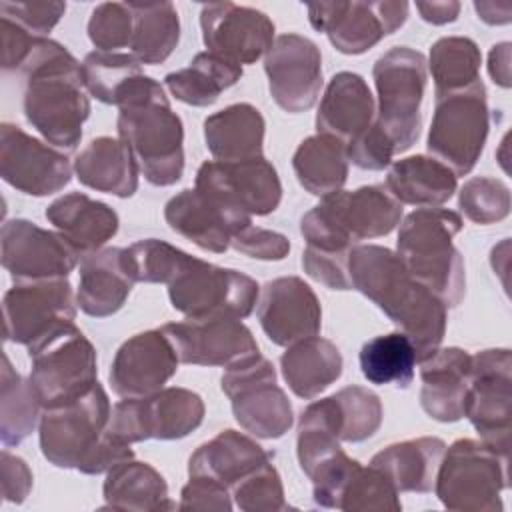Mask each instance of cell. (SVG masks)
Listing matches in <instances>:
<instances>
[{
    "mask_svg": "<svg viewBox=\"0 0 512 512\" xmlns=\"http://www.w3.org/2000/svg\"><path fill=\"white\" fill-rule=\"evenodd\" d=\"M200 30L208 52L238 66L254 64L266 56L276 32L268 14L234 2L204 4Z\"/></svg>",
    "mask_w": 512,
    "mask_h": 512,
    "instance_id": "21",
    "label": "cell"
},
{
    "mask_svg": "<svg viewBox=\"0 0 512 512\" xmlns=\"http://www.w3.org/2000/svg\"><path fill=\"white\" fill-rule=\"evenodd\" d=\"M332 396L340 410L342 442H364L378 432L384 416L378 394L364 386H344Z\"/></svg>",
    "mask_w": 512,
    "mask_h": 512,
    "instance_id": "47",
    "label": "cell"
},
{
    "mask_svg": "<svg viewBox=\"0 0 512 512\" xmlns=\"http://www.w3.org/2000/svg\"><path fill=\"white\" fill-rule=\"evenodd\" d=\"M362 376L370 384H392L396 388H408L416 372V348L406 334L390 332L370 338L362 344L360 354Z\"/></svg>",
    "mask_w": 512,
    "mask_h": 512,
    "instance_id": "41",
    "label": "cell"
},
{
    "mask_svg": "<svg viewBox=\"0 0 512 512\" xmlns=\"http://www.w3.org/2000/svg\"><path fill=\"white\" fill-rule=\"evenodd\" d=\"M66 2L46 0V2H0V16L18 22L34 36L48 34L64 16Z\"/></svg>",
    "mask_w": 512,
    "mask_h": 512,
    "instance_id": "52",
    "label": "cell"
},
{
    "mask_svg": "<svg viewBox=\"0 0 512 512\" xmlns=\"http://www.w3.org/2000/svg\"><path fill=\"white\" fill-rule=\"evenodd\" d=\"M42 404L36 398L30 380H24L8 354H2L0 370V440L4 448L22 444L40 422Z\"/></svg>",
    "mask_w": 512,
    "mask_h": 512,
    "instance_id": "42",
    "label": "cell"
},
{
    "mask_svg": "<svg viewBox=\"0 0 512 512\" xmlns=\"http://www.w3.org/2000/svg\"><path fill=\"white\" fill-rule=\"evenodd\" d=\"M74 174L86 188L130 198L138 190L140 168L122 138L98 136L76 154Z\"/></svg>",
    "mask_w": 512,
    "mask_h": 512,
    "instance_id": "30",
    "label": "cell"
},
{
    "mask_svg": "<svg viewBox=\"0 0 512 512\" xmlns=\"http://www.w3.org/2000/svg\"><path fill=\"white\" fill-rule=\"evenodd\" d=\"M378 94L376 124L394 144V152H406L420 136V104L428 80L426 56L410 46H394L372 66Z\"/></svg>",
    "mask_w": 512,
    "mask_h": 512,
    "instance_id": "8",
    "label": "cell"
},
{
    "mask_svg": "<svg viewBox=\"0 0 512 512\" xmlns=\"http://www.w3.org/2000/svg\"><path fill=\"white\" fill-rule=\"evenodd\" d=\"M258 322L272 344L290 346L320 332L322 306L302 278L280 276L262 286Z\"/></svg>",
    "mask_w": 512,
    "mask_h": 512,
    "instance_id": "24",
    "label": "cell"
},
{
    "mask_svg": "<svg viewBox=\"0 0 512 512\" xmlns=\"http://www.w3.org/2000/svg\"><path fill=\"white\" fill-rule=\"evenodd\" d=\"M510 458L482 440L458 438L440 460L434 492L448 510L500 512Z\"/></svg>",
    "mask_w": 512,
    "mask_h": 512,
    "instance_id": "7",
    "label": "cell"
},
{
    "mask_svg": "<svg viewBox=\"0 0 512 512\" xmlns=\"http://www.w3.org/2000/svg\"><path fill=\"white\" fill-rule=\"evenodd\" d=\"M0 470H2V498L12 504H22L32 490V482H34L32 470L20 456L10 454L8 448L2 450Z\"/></svg>",
    "mask_w": 512,
    "mask_h": 512,
    "instance_id": "57",
    "label": "cell"
},
{
    "mask_svg": "<svg viewBox=\"0 0 512 512\" xmlns=\"http://www.w3.org/2000/svg\"><path fill=\"white\" fill-rule=\"evenodd\" d=\"M24 72V116L32 128L62 152L76 150L90 116L82 62L56 40L38 36Z\"/></svg>",
    "mask_w": 512,
    "mask_h": 512,
    "instance_id": "2",
    "label": "cell"
},
{
    "mask_svg": "<svg viewBox=\"0 0 512 512\" xmlns=\"http://www.w3.org/2000/svg\"><path fill=\"white\" fill-rule=\"evenodd\" d=\"M234 506L230 490L210 478L204 476H188V482L184 484L180 492V504L182 510H222L230 512Z\"/></svg>",
    "mask_w": 512,
    "mask_h": 512,
    "instance_id": "55",
    "label": "cell"
},
{
    "mask_svg": "<svg viewBox=\"0 0 512 512\" xmlns=\"http://www.w3.org/2000/svg\"><path fill=\"white\" fill-rule=\"evenodd\" d=\"M464 416L482 442L510 458L512 354L508 348H488L472 356Z\"/></svg>",
    "mask_w": 512,
    "mask_h": 512,
    "instance_id": "14",
    "label": "cell"
},
{
    "mask_svg": "<svg viewBox=\"0 0 512 512\" xmlns=\"http://www.w3.org/2000/svg\"><path fill=\"white\" fill-rule=\"evenodd\" d=\"M194 188L248 216L272 214L282 200L280 176L264 154L236 162L208 160L200 164Z\"/></svg>",
    "mask_w": 512,
    "mask_h": 512,
    "instance_id": "18",
    "label": "cell"
},
{
    "mask_svg": "<svg viewBox=\"0 0 512 512\" xmlns=\"http://www.w3.org/2000/svg\"><path fill=\"white\" fill-rule=\"evenodd\" d=\"M240 428L264 440L282 438L294 412L286 392L276 384V370L262 354L226 368L220 380Z\"/></svg>",
    "mask_w": 512,
    "mask_h": 512,
    "instance_id": "12",
    "label": "cell"
},
{
    "mask_svg": "<svg viewBox=\"0 0 512 512\" xmlns=\"http://www.w3.org/2000/svg\"><path fill=\"white\" fill-rule=\"evenodd\" d=\"M384 186L400 204L434 208L454 196L458 176L434 156L414 154L390 166Z\"/></svg>",
    "mask_w": 512,
    "mask_h": 512,
    "instance_id": "33",
    "label": "cell"
},
{
    "mask_svg": "<svg viewBox=\"0 0 512 512\" xmlns=\"http://www.w3.org/2000/svg\"><path fill=\"white\" fill-rule=\"evenodd\" d=\"M510 42H498L490 48L488 54V74L494 80V84L502 88H510Z\"/></svg>",
    "mask_w": 512,
    "mask_h": 512,
    "instance_id": "58",
    "label": "cell"
},
{
    "mask_svg": "<svg viewBox=\"0 0 512 512\" xmlns=\"http://www.w3.org/2000/svg\"><path fill=\"white\" fill-rule=\"evenodd\" d=\"M510 188L492 176H474L458 192V206L464 216L480 226L504 220L510 214Z\"/></svg>",
    "mask_w": 512,
    "mask_h": 512,
    "instance_id": "48",
    "label": "cell"
},
{
    "mask_svg": "<svg viewBox=\"0 0 512 512\" xmlns=\"http://www.w3.org/2000/svg\"><path fill=\"white\" fill-rule=\"evenodd\" d=\"M340 434V410L334 396L314 400L302 410L298 420L296 456L302 472L308 478L322 462L342 450Z\"/></svg>",
    "mask_w": 512,
    "mask_h": 512,
    "instance_id": "40",
    "label": "cell"
},
{
    "mask_svg": "<svg viewBox=\"0 0 512 512\" xmlns=\"http://www.w3.org/2000/svg\"><path fill=\"white\" fill-rule=\"evenodd\" d=\"M132 286L134 280L124 266V248H100L80 262L76 304L92 318H106L124 306Z\"/></svg>",
    "mask_w": 512,
    "mask_h": 512,
    "instance_id": "28",
    "label": "cell"
},
{
    "mask_svg": "<svg viewBox=\"0 0 512 512\" xmlns=\"http://www.w3.org/2000/svg\"><path fill=\"white\" fill-rule=\"evenodd\" d=\"M258 282L234 268H222L202 258L168 284V298L174 310L188 320L236 318L244 320L258 304Z\"/></svg>",
    "mask_w": 512,
    "mask_h": 512,
    "instance_id": "11",
    "label": "cell"
},
{
    "mask_svg": "<svg viewBox=\"0 0 512 512\" xmlns=\"http://www.w3.org/2000/svg\"><path fill=\"white\" fill-rule=\"evenodd\" d=\"M334 510L344 512H398L402 510L400 492L394 488L390 478L378 470L376 466L368 464L362 466L360 462L350 472L346 482L342 484Z\"/></svg>",
    "mask_w": 512,
    "mask_h": 512,
    "instance_id": "46",
    "label": "cell"
},
{
    "mask_svg": "<svg viewBox=\"0 0 512 512\" xmlns=\"http://www.w3.org/2000/svg\"><path fill=\"white\" fill-rule=\"evenodd\" d=\"M140 76L142 64L132 54L94 50L82 60L84 86L104 104L118 106Z\"/></svg>",
    "mask_w": 512,
    "mask_h": 512,
    "instance_id": "44",
    "label": "cell"
},
{
    "mask_svg": "<svg viewBox=\"0 0 512 512\" xmlns=\"http://www.w3.org/2000/svg\"><path fill=\"white\" fill-rule=\"evenodd\" d=\"M132 30L134 16L128 2H102L92 10L88 20V38L104 52L130 48Z\"/></svg>",
    "mask_w": 512,
    "mask_h": 512,
    "instance_id": "50",
    "label": "cell"
},
{
    "mask_svg": "<svg viewBox=\"0 0 512 512\" xmlns=\"http://www.w3.org/2000/svg\"><path fill=\"white\" fill-rule=\"evenodd\" d=\"M2 36V70H22L28 56L32 54L38 36L30 34L18 22L2 16L0 18Z\"/></svg>",
    "mask_w": 512,
    "mask_h": 512,
    "instance_id": "56",
    "label": "cell"
},
{
    "mask_svg": "<svg viewBox=\"0 0 512 512\" xmlns=\"http://www.w3.org/2000/svg\"><path fill=\"white\" fill-rule=\"evenodd\" d=\"M242 78V66L212 52H198L182 70L166 74L168 92L188 106H212L224 90Z\"/></svg>",
    "mask_w": 512,
    "mask_h": 512,
    "instance_id": "38",
    "label": "cell"
},
{
    "mask_svg": "<svg viewBox=\"0 0 512 512\" xmlns=\"http://www.w3.org/2000/svg\"><path fill=\"white\" fill-rule=\"evenodd\" d=\"M44 216L82 258L100 250L118 232L120 224L114 208L82 192L56 198L48 204Z\"/></svg>",
    "mask_w": 512,
    "mask_h": 512,
    "instance_id": "29",
    "label": "cell"
},
{
    "mask_svg": "<svg viewBox=\"0 0 512 512\" xmlns=\"http://www.w3.org/2000/svg\"><path fill=\"white\" fill-rule=\"evenodd\" d=\"M178 354L162 328L138 332L124 340L110 364V386L120 398L154 394L178 370Z\"/></svg>",
    "mask_w": 512,
    "mask_h": 512,
    "instance_id": "23",
    "label": "cell"
},
{
    "mask_svg": "<svg viewBox=\"0 0 512 512\" xmlns=\"http://www.w3.org/2000/svg\"><path fill=\"white\" fill-rule=\"evenodd\" d=\"M444 450L446 442L442 438L420 436L382 448L372 456L370 464L382 470L398 492L426 494L434 490Z\"/></svg>",
    "mask_w": 512,
    "mask_h": 512,
    "instance_id": "34",
    "label": "cell"
},
{
    "mask_svg": "<svg viewBox=\"0 0 512 512\" xmlns=\"http://www.w3.org/2000/svg\"><path fill=\"white\" fill-rule=\"evenodd\" d=\"M394 154V144L376 124V120L370 128H366L360 136L346 144L348 162L362 170H384L386 166H390Z\"/></svg>",
    "mask_w": 512,
    "mask_h": 512,
    "instance_id": "53",
    "label": "cell"
},
{
    "mask_svg": "<svg viewBox=\"0 0 512 512\" xmlns=\"http://www.w3.org/2000/svg\"><path fill=\"white\" fill-rule=\"evenodd\" d=\"M348 260L350 252L320 250L314 246H306L302 252L304 272L330 290H352Z\"/></svg>",
    "mask_w": 512,
    "mask_h": 512,
    "instance_id": "51",
    "label": "cell"
},
{
    "mask_svg": "<svg viewBox=\"0 0 512 512\" xmlns=\"http://www.w3.org/2000/svg\"><path fill=\"white\" fill-rule=\"evenodd\" d=\"M474 10L478 18L486 24H508L510 22V4H494V2H474Z\"/></svg>",
    "mask_w": 512,
    "mask_h": 512,
    "instance_id": "60",
    "label": "cell"
},
{
    "mask_svg": "<svg viewBox=\"0 0 512 512\" xmlns=\"http://www.w3.org/2000/svg\"><path fill=\"white\" fill-rule=\"evenodd\" d=\"M310 26L324 32L342 54H364L384 36L394 34L408 20L410 4L404 0L378 2H310L306 4Z\"/></svg>",
    "mask_w": 512,
    "mask_h": 512,
    "instance_id": "15",
    "label": "cell"
},
{
    "mask_svg": "<svg viewBox=\"0 0 512 512\" xmlns=\"http://www.w3.org/2000/svg\"><path fill=\"white\" fill-rule=\"evenodd\" d=\"M348 266L352 288L372 300L410 338L418 362L440 348L448 306L408 272L394 250L358 244L350 250Z\"/></svg>",
    "mask_w": 512,
    "mask_h": 512,
    "instance_id": "1",
    "label": "cell"
},
{
    "mask_svg": "<svg viewBox=\"0 0 512 512\" xmlns=\"http://www.w3.org/2000/svg\"><path fill=\"white\" fill-rule=\"evenodd\" d=\"M112 406L100 382L72 402L44 408L38 422L42 456L56 468L102 474L134 458L130 444L108 432Z\"/></svg>",
    "mask_w": 512,
    "mask_h": 512,
    "instance_id": "3",
    "label": "cell"
},
{
    "mask_svg": "<svg viewBox=\"0 0 512 512\" xmlns=\"http://www.w3.org/2000/svg\"><path fill=\"white\" fill-rule=\"evenodd\" d=\"M204 420L200 394L168 386L140 398H124L112 406L108 432L126 442L178 440L192 434Z\"/></svg>",
    "mask_w": 512,
    "mask_h": 512,
    "instance_id": "13",
    "label": "cell"
},
{
    "mask_svg": "<svg viewBox=\"0 0 512 512\" xmlns=\"http://www.w3.org/2000/svg\"><path fill=\"white\" fill-rule=\"evenodd\" d=\"M420 406L436 422L464 418L466 396L472 376V354L462 348H438L420 360Z\"/></svg>",
    "mask_w": 512,
    "mask_h": 512,
    "instance_id": "26",
    "label": "cell"
},
{
    "mask_svg": "<svg viewBox=\"0 0 512 512\" xmlns=\"http://www.w3.org/2000/svg\"><path fill=\"white\" fill-rule=\"evenodd\" d=\"M118 138L132 150L152 186H172L184 174V126L160 82L140 76L118 104Z\"/></svg>",
    "mask_w": 512,
    "mask_h": 512,
    "instance_id": "4",
    "label": "cell"
},
{
    "mask_svg": "<svg viewBox=\"0 0 512 512\" xmlns=\"http://www.w3.org/2000/svg\"><path fill=\"white\" fill-rule=\"evenodd\" d=\"M376 120V102L366 80L356 72H338L330 78L316 112V130L352 142Z\"/></svg>",
    "mask_w": 512,
    "mask_h": 512,
    "instance_id": "27",
    "label": "cell"
},
{
    "mask_svg": "<svg viewBox=\"0 0 512 512\" xmlns=\"http://www.w3.org/2000/svg\"><path fill=\"white\" fill-rule=\"evenodd\" d=\"M76 298L68 278L16 282L4 292V340L32 346L52 330L74 322Z\"/></svg>",
    "mask_w": 512,
    "mask_h": 512,
    "instance_id": "16",
    "label": "cell"
},
{
    "mask_svg": "<svg viewBox=\"0 0 512 512\" xmlns=\"http://www.w3.org/2000/svg\"><path fill=\"white\" fill-rule=\"evenodd\" d=\"M426 64L432 72L434 96H440L462 90L480 80L482 54L472 38L444 36L432 44Z\"/></svg>",
    "mask_w": 512,
    "mask_h": 512,
    "instance_id": "43",
    "label": "cell"
},
{
    "mask_svg": "<svg viewBox=\"0 0 512 512\" xmlns=\"http://www.w3.org/2000/svg\"><path fill=\"white\" fill-rule=\"evenodd\" d=\"M0 258L14 282H34L68 278L82 256L60 232L12 218L2 224Z\"/></svg>",
    "mask_w": 512,
    "mask_h": 512,
    "instance_id": "17",
    "label": "cell"
},
{
    "mask_svg": "<svg viewBox=\"0 0 512 512\" xmlns=\"http://www.w3.org/2000/svg\"><path fill=\"white\" fill-rule=\"evenodd\" d=\"M0 176L28 196H50L68 186L72 166L66 154L26 134L20 126H0Z\"/></svg>",
    "mask_w": 512,
    "mask_h": 512,
    "instance_id": "19",
    "label": "cell"
},
{
    "mask_svg": "<svg viewBox=\"0 0 512 512\" xmlns=\"http://www.w3.org/2000/svg\"><path fill=\"white\" fill-rule=\"evenodd\" d=\"M402 218V204L384 184L338 190L324 196L300 218L306 246L350 252L356 242L388 236Z\"/></svg>",
    "mask_w": 512,
    "mask_h": 512,
    "instance_id": "6",
    "label": "cell"
},
{
    "mask_svg": "<svg viewBox=\"0 0 512 512\" xmlns=\"http://www.w3.org/2000/svg\"><path fill=\"white\" fill-rule=\"evenodd\" d=\"M460 2L456 0H442V2H416V10L420 12V18L428 24L442 26L448 22H454L460 14Z\"/></svg>",
    "mask_w": 512,
    "mask_h": 512,
    "instance_id": "59",
    "label": "cell"
},
{
    "mask_svg": "<svg viewBox=\"0 0 512 512\" xmlns=\"http://www.w3.org/2000/svg\"><path fill=\"white\" fill-rule=\"evenodd\" d=\"M28 356V380L42 410L72 402L98 382L96 348L74 322L28 346Z\"/></svg>",
    "mask_w": 512,
    "mask_h": 512,
    "instance_id": "9",
    "label": "cell"
},
{
    "mask_svg": "<svg viewBox=\"0 0 512 512\" xmlns=\"http://www.w3.org/2000/svg\"><path fill=\"white\" fill-rule=\"evenodd\" d=\"M268 460H272V454L254 438L226 428L192 452L188 476H204L230 490L238 480Z\"/></svg>",
    "mask_w": 512,
    "mask_h": 512,
    "instance_id": "31",
    "label": "cell"
},
{
    "mask_svg": "<svg viewBox=\"0 0 512 512\" xmlns=\"http://www.w3.org/2000/svg\"><path fill=\"white\" fill-rule=\"evenodd\" d=\"M264 132V116L248 102L230 104L204 120L206 148L220 162L262 156Z\"/></svg>",
    "mask_w": 512,
    "mask_h": 512,
    "instance_id": "32",
    "label": "cell"
},
{
    "mask_svg": "<svg viewBox=\"0 0 512 512\" xmlns=\"http://www.w3.org/2000/svg\"><path fill=\"white\" fill-rule=\"evenodd\" d=\"M348 164L346 144L326 134L304 138L292 156L298 184L306 192L322 198L342 190L348 180Z\"/></svg>",
    "mask_w": 512,
    "mask_h": 512,
    "instance_id": "37",
    "label": "cell"
},
{
    "mask_svg": "<svg viewBox=\"0 0 512 512\" xmlns=\"http://www.w3.org/2000/svg\"><path fill=\"white\" fill-rule=\"evenodd\" d=\"M342 354L338 346L320 336H308L286 346L280 356L282 378L288 388L304 400L316 398L342 374Z\"/></svg>",
    "mask_w": 512,
    "mask_h": 512,
    "instance_id": "35",
    "label": "cell"
},
{
    "mask_svg": "<svg viewBox=\"0 0 512 512\" xmlns=\"http://www.w3.org/2000/svg\"><path fill=\"white\" fill-rule=\"evenodd\" d=\"M236 508L244 512H278L286 510L282 478L272 460L264 462L230 488Z\"/></svg>",
    "mask_w": 512,
    "mask_h": 512,
    "instance_id": "49",
    "label": "cell"
},
{
    "mask_svg": "<svg viewBox=\"0 0 512 512\" xmlns=\"http://www.w3.org/2000/svg\"><path fill=\"white\" fill-rule=\"evenodd\" d=\"M264 72L272 100L290 114L310 110L322 88V54L302 34H280L264 56Z\"/></svg>",
    "mask_w": 512,
    "mask_h": 512,
    "instance_id": "20",
    "label": "cell"
},
{
    "mask_svg": "<svg viewBox=\"0 0 512 512\" xmlns=\"http://www.w3.org/2000/svg\"><path fill=\"white\" fill-rule=\"evenodd\" d=\"M396 254L408 272L432 290L448 308L466 294V266L452 244L462 230V216L448 208H416L398 224Z\"/></svg>",
    "mask_w": 512,
    "mask_h": 512,
    "instance_id": "5",
    "label": "cell"
},
{
    "mask_svg": "<svg viewBox=\"0 0 512 512\" xmlns=\"http://www.w3.org/2000/svg\"><path fill=\"white\" fill-rule=\"evenodd\" d=\"M102 494L106 506L114 510L156 512L176 508L168 496L164 476L152 464L134 458L124 460L106 472Z\"/></svg>",
    "mask_w": 512,
    "mask_h": 512,
    "instance_id": "36",
    "label": "cell"
},
{
    "mask_svg": "<svg viewBox=\"0 0 512 512\" xmlns=\"http://www.w3.org/2000/svg\"><path fill=\"white\" fill-rule=\"evenodd\" d=\"M164 220L176 234L198 248L222 254L232 238L252 224V216L242 214L198 188H184L164 206Z\"/></svg>",
    "mask_w": 512,
    "mask_h": 512,
    "instance_id": "25",
    "label": "cell"
},
{
    "mask_svg": "<svg viewBox=\"0 0 512 512\" xmlns=\"http://www.w3.org/2000/svg\"><path fill=\"white\" fill-rule=\"evenodd\" d=\"M196 256L158 238H146L124 248V266L128 276L144 284H170Z\"/></svg>",
    "mask_w": 512,
    "mask_h": 512,
    "instance_id": "45",
    "label": "cell"
},
{
    "mask_svg": "<svg viewBox=\"0 0 512 512\" xmlns=\"http://www.w3.org/2000/svg\"><path fill=\"white\" fill-rule=\"evenodd\" d=\"M230 246L256 260H266V262H278L284 260L290 252V240L276 230L268 228H258V226H246L242 228L230 242Z\"/></svg>",
    "mask_w": 512,
    "mask_h": 512,
    "instance_id": "54",
    "label": "cell"
},
{
    "mask_svg": "<svg viewBox=\"0 0 512 512\" xmlns=\"http://www.w3.org/2000/svg\"><path fill=\"white\" fill-rule=\"evenodd\" d=\"M490 110L482 80L436 96L426 148L456 176H466L484 152Z\"/></svg>",
    "mask_w": 512,
    "mask_h": 512,
    "instance_id": "10",
    "label": "cell"
},
{
    "mask_svg": "<svg viewBox=\"0 0 512 512\" xmlns=\"http://www.w3.org/2000/svg\"><path fill=\"white\" fill-rule=\"evenodd\" d=\"M160 328L170 338L182 364L228 368L260 354L252 330L236 318H186L162 324Z\"/></svg>",
    "mask_w": 512,
    "mask_h": 512,
    "instance_id": "22",
    "label": "cell"
},
{
    "mask_svg": "<svg viewBox=\"0 0 512 512\" xmlns=\"http://www.w3.org/2000/svg\"><path fill=\"white\" fill-rule=\"evenodd\" d=\"M134 16L132 56L140 64H162L180 42V18L172 2H128Z\"/></svg>",
    "mask_w": 512,
    "mask_h": 512,
    "instance_id": "39",
    "label": "cell"
}]
</instances>
